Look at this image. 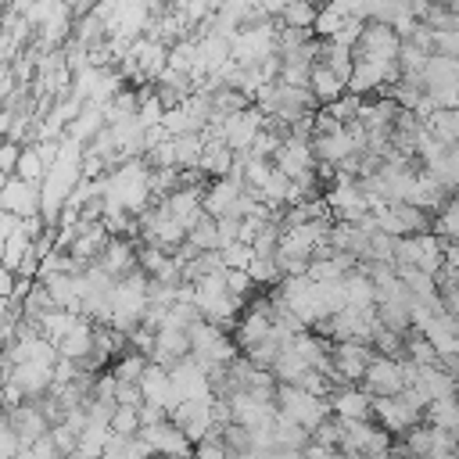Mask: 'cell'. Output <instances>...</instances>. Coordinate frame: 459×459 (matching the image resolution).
Here are the masks:
<instances>
[{
  "instance_id": "43",
  "label": "cell",
  "mask_w": 459,
  "mask_h": 459,
  "mask_svg": "<svg viewBox=\"0 0 459 459\" xmlns=\"http://www.w3.org/2000/svg\"><path fill=\"white\" fill-rule=\"evenodd\" d=\"M18 86V79H14V72H11V65H0V104L7 100V93Z\"/></svg>"
},
{
  "instance_id": "3",
  "label": "cell",
  "mask_w": 459,
  "mask_h": 459,
  "mask_svg": "<svg viewBox=\"0 0 459 459\" xmlns=\"http://www.w3.org/2000/svg\"><path fill=\"white\" fill-rule=\"evenodd\" d=\"M369 394H398L405 387V377H402V359H391V355H373L362 369V380H359Z\"/></svg>"
},
{
  "instance_id": "16",
  "label": "cell",
  "mask_w": 459,
  "mask_h": 459,
  "mask_svg": "<svg viewBox=\"0 0 459 459\" xmlns=\"http://www.w3.org/2000/svg\"><path fill=\"white\" fill-rule=\"evenodd\" d=\"M104 126H108V122H104V108L86 100V104H82V111L68 122V136H72V140H79V143L86 147V143H90Z\"/></svg>"
},
{
  "instance_id": "42",
  "label": "cell",
  "mask_w": 459,
  "mask_h": 459,
  "mask_svg": "<svg viewBox=\"0 0 459 459\" xmlns=\"http://www.w3.org/2000/svg\"><path fill=\"white\" fill-rule=\"evenodd\" d=\"M136 412H140V427L158 423V420H165V416H169V412H165L158 402H140V405H136Z\"/></svg>"
},
{
  "instance_id": "36",
  "label": "cell",
  "mask_w": 459,
  "mask_h": 459,
  "mask_svg": "<svg viewBox=\"0 0 459 459\" xmlns=\"http://www.w3.org/2000/svg\"><path fill=\"white\" fill-rule=\"evenodd\" d=\"M161 126H165L172 136H179V133H197L183 104H176V108H165V115H161Z\"/></svg>"
},
{
  "instance_id": "18",
  "label": "cell",
  "mask_w": 459,
  "mask_h": 459,
  "mask_svg": "<svg viewBox=\"0 0 459 459\" xmlns=\"http://www.w3.org/2000/svg\"><path fill=\"white\" fill-rule=\"evenodd\" d=\"M344 294H348V305H355V308H369V305H377L373 280H369V273H366L362 265H355V269L344 273Z\"/></svg>"
},
{
  "instance_id": "8",
  "label": "cell",
  "mask_w": 459,
  "mask_h": 459,
  "mask_svg": "<svg viewBox=\"0 0 459 459\" xmlns=\"http://www.w3.org/2000/svg\"><path fill=\"white\" fill-rule=\"evenodd\" d=\"M169 420L190 437V441H197L208 427H212V394H201V398H183L172 412H169Z\"/></svg>"
},
{
  "instance_id": "37",
  "label": "cell",
  "mask_w": 459,
  "mask_h": 459,
  "mask_svg": "<svg viewBox=\"0 0 459 459\" xmlns=\"http://www.w3.org/2000/svg\"><path fill=\"white\" fill-rule=\"evenodd\" d=\"M430 455H455V434L430 423Z\"/></svg>"
},
{
  "instance_id": "32",
  "label": "cell",
  "mask_w": 459,
  "mask_h": 459,
  "mask_svg": "<svg viewBox=\"0 0 459 459\" xmlns=\"http://www.w3.org/2000/svg\"><path fill=\"white\" fill-rule=\"evenodd\" d=\"M316 11H319V7H316L312 0H294V4H287V7H283L280 22H283V25H301V29H312Z\"/></svg>"
},
{
  "instance_id": "38",
  "label": "cell",
  "mask_w": 459,
  "mask_h": 459,
  "mask_svg": "<svg viewBox=\"0 0 459 459\" xmlns=\"http://www.w3.org/2000/svg\"><path fill=\"white\" fill-rule=\"evenodd\" d=\"M226 290H230V294H237V298H247V294L255 290V283H251L247 269H226Z\"/></svg>"
},
{
  "instance_id": "44",
  "label": "cell",
  "mask_w": 459,
  "mask_h": 459,
  "mask_svg": "<svg viewBox=\"0 0 459 459\" xmlns=\"http://www.w3.org/2000/svg\"><path fill=\"white\" fill-rule=\"evenodd\" d=\"M441 251H445V262L459 269V240H441Z\"/></svg>"
},
{
  "instance_id": "23",
  "label": "cell",
  "mask_w": 459,
  "mask_h": 459,
  "mask_svg": "<svg viewBox=\"0 0 459 459\" xmlns=\"http://www.w3.org/2000/svg\"><path fill=\"white\" fill-rule=\"evenodd\" d=\"M165 65L176 68V72H186V75H190L194 65H197V36H183V39H176V43L169 47Z\"/></svg>"
},
{
  "instance_id": "12",
  "label": "cell",
  "mask_w": 459,
  "mask_h": 459,
  "mask_svg": "<svg viewBox=\"0 0 459 459\" xmlns=\"http://www.w3.org/2000/svg\"><path fill=\"white\" fill-rule=\"evenodd\" d=\"M398 32L387 22H362V32L355 39V54H377V57H398Z\"/></svg>"
},
{
  "instance_id": "48",
  "label": "cell",
  "mask_w": 459,
  "mask_h": 459,
  "mask_svg": "<svg viewBox=\"0 0 459 459\" xmlns=\"http://www.w3.org/2000/svg\"><path fill=\"white\" fill-rule=\"evenodd\" d=\"M0 29H4V25H0Z\"/></svg>"
},
{
  "instance_id": "19",
  "label": "cell",
  "mask_w": 459,
  "mask_h": 459,
  "mask_svg": "<svg viewBox=\"0 0 459 459\" xmlns=\"http://www.w3.org/2000/svg\"><path fill=\"white\" fill-rule=\"evenodd\" d=\"M79 319V312H72V308H61V305H50L39 319H36V326H39V333L47 337V341H54V348H57V341L72 330V323Z\"/></svg>"
},
{
  "instance_id": "46",
  "label": "cell",
  "mask_w": 459,
  "mask_h": 459,
  "mask_svg": "<svg viewBox=\"0 0 459 459\" xmlns=\"http://www.w3.org/2000/svg\"><path fill=\"white\" fill-rule=\"evenodd\" d=\"M455 455H459V437H455Z\"/></svg>"
},
{
  "instance_id": "10",
  "label": "cell",
  "mask_w": 459,
  "mask_h": 459,
  "mask_svg": "<svg viewBox=\"0 0 459 459\" xmlns=\"http://www.w3.org/2000/svg\"><path fill=\"white\" fill-rule=\"evenodd\" d=\"M0 208L25 219V215H36L39 212V183H29L22 176H7L4 190H0Z\"/></svg>"
},
{
  "instance_id": "30",
  "label": "cell",
  "mask_w": 459,
  "mask_h": 459,
  "mask_svg": "<svg viewBox=\"0 0 459 459\" xmlns=\"http://www.w3.org/2000/svg\"><path fill=\"white\" fill-rule=\"evenodd\" d=\"M362 100H366V97H359V93L344 90L337 100H330V104H319V108H326V111H330L337 122H344V126H348V122H355V118H359V108H362Z\"/></svg>"
},
{
  "instance_id": "47",
  "label": "cell",
  "mask_w": 459,
  "mask_h": 459,
  "mask_svg": "<svg viewBox=\"0 0 459 459\" xmlns=\"http://www.w3.org/2000/svg\"><path fill=\"white\" fill-rule=\"evenodd\" d=\"M455 61H459V54H455Z\"/></svg>"
},
{
  "instance_id": "4",
  "label": "cell",
  "mask_w": 459,
  "mask_h": 459,
  "mask_svg": "<svg viewBox=\"0 0 459 459\" xmlns=\"http://www.w3.org/2000/svg\"><path fill=\"white\" fill-rule=\"evenodd\" d=\"M147 445H151V452H158V455H194V441L165 416V420H158V423H147V427H140L136 430Z\"/></svg>"
},
{
  "instance_id": "24",
  "label": "cell",
  "mask_w": 459,
  "mask_h": 459,
  "mask_svg": "<svg viewBox=\"0 0 459 459\" xmlns=\"http://www.w3.org/2000/svg\"><path fill=\"white\" fill-rule=\"evenodd\" d=\"M186 244H190L194 251H212V247H219V226H215V219H212L208 212L186 230Z\"/></svg>"
},
{
  "instance_id": "9",
  "label": "cell",
  "mask_w": 459,
  "mask_h": 459,
  "mask_svg": "<svg viewBox=\"0 0 459 459\" xmlns=\"http://www.w3.org/2000/svg\"><path fill=\"white\" fill-rule=\"evenodd\" d=\"M140 394H143V402H158L165 412H172V409L183 402L179 391H176L172 380H169V369L158 366V362H147V366H143V373H140Z\"/></svg>"
},
{
  "instance_id": "7",
  "label": "cell",
  "mask_w": 459,
  "mask_h": 459,
  "mask_svg": "<svg viewBox=\"0 0 459 459\" xmlns=\"http://www.w3.org/2000/svg\"><path fill=\"white\" fill-rule=\"evenodd\" d=\"M326 398H330V412L341 420H373V394L362 384H341Z\"/></svg>"
},
{
  "instance_id": "14",
  "label": "cell",
  "mask_w": 459,
  "mask_h": 459,
  "mask_svg": "<svg viewBox=\"0 0 459 459\" xmlns=\"http://www.w3.org/2000/svg\"><path fill=\"white\" fill-rule=\"evenodd\" d=\"M93 351V319H86V316H79L75 323H72V330L57 341V355H65V359H75V362H82L86 355Z\"/></svg>"
},
{
  "instance_id": "2",
  "label": "cell",
  "mask_w": 459,
  "mask_h": 459,
  "mask_svg": "<svg viewBox=\"0 0 459 459\" xmlns=\"http://www.w3.org/2000/svg\"><path fill=\"white\" fill-rule=\"evenodd\" d=\"M423 420V409L405 402L402 394H373V423H380L391 434H405L412 423Z\"/></svg>"
},
{
  "instance_id": "6",
  "label": "cell",
  "mask_w": 459,
  "mask_h": 459,
  "mask_svg": "<svg viewBox=\"0 0 459 459\" xmlns=\"http://www.w3.org/2000/svg\"><path fill=\"white\" fill-rule=\"evenodd\" d=\"M7 420H11V427H14V434H18V445L22 448H29L39 434H47L50 430V420L43 416V409H39V402L36 398H22L18 405H11L7 409ZM18 448V452H22Z\"/></svg>"
},
{
  "instance_id": "17",
  "label": "cell",
  "mask_w": 459,
  "mask_h": 459,
  "mask_svg": "<svg viewBox=\"0 0 459 459\" xmlns=\"http://www.w3.org/2000/svg\"><path fill=\"white\" fill-rule=\"evenodd\" d=\"M308 90L316 93L319 104H330V100H337L344 93V79H337L323 61H312V68H308Z\"/></svg>"
},
{
  "instance_id": "31",
  "label": "cell",
  "mask_w": 459,
  "mask_h": 459,
  "mask_svg": "<svg viewBox=\"0 0 459 459\" xmlns=\"http://www.w3.org/2000/svg\"><path fill=\"white\" fill-rule=\"evenodd\" d=\"M423 61H427V50H420L412 39H402V43H398V68H402V75L420 79Z\"/></svg>"
},
{
  "instance_id": "35",
  "label": "cell",
  "mask_w": 459,
  "mask_h": 459,
  "mask_svg": "<svg viewBox=\"0 0 459 459\" xmlns=\"http://www.w3.org/2000/svg\"><path fill=\"white\" fill-rule=\"evenodd\" d=\"M111 430H115V434H136V430H140V412H136V405H118V402H115Z\"/></svg>"
},
{
  "instance_id": "28",
  "label": "cell",
  "mask_w": 459,
  "mask_h": 459,
  "mask_svg": "<svg viewBox=\"0 0 459 459\" xmlns=\"http://www.w3.org/2000/svg\"><path fill=\"white\" fill-rule=\"evenodd\" d=\"M247 276H251L255 287H273V283H280V265H276L273 255H251Z\"/></svg>"
},
{
  "instance_id": "13",
  "label": "cell",
  "mask_w": 459,
  "mask_h": 459,
  "mask_svg": "<svg viewBox=\"0 0 459 459\" xmlns=\"http://www.w3.org/2000/svg\"><path fill=\"white\" fill-rule=\"evenodd\" d=\"M97 265L100 269H108L115 280L118 276H126L133 265H136V244L129 240V237H108V244H104V251L97 255Z\"/></svg>"
},
{
  "instance_id": "45",
  "label": "cell",
  "mask_w": 459,
  "mask_h": 459,
  "mask_svg": "<svg viewBox=\"0 0 459 459\" xmlns=\"http://www.w3.org/2000/svg\"><path fill=\"white\" fill-rule=\"evenodd\" d=\"M4 183H7V176H4V172H0V190H4Z\"/></svg>"
},
{
  "instance_id": "27",
  "label": "cell",
  "mask_w": 459,
  "mask_h": 459,
  "mask_svg": "<svg viewBox=\"0 0 459 459\" xmlns=\"http://www.w3.org/2000/svg\"><path fill=\"white\" fill-rule=\"evenodd\" d=\"M391 208L398 212L405 233H423V230H430V212H427V208H420V204H412V201H391Z\"/></svg>"
},
{
  "instance_id": "11",
  "label": "cell",
  "mask_w": 459,
  "mask_h": 459,
  "mask_svg": "<svg viewBox=\"0 0 459 459\" xmlns=\"http://www.w3.org/2000/svg\"><path fill=\"white\" fill-rule=\"evenodd\" d=\"M308 147H312L316 161H326V165H337V161L348 158L351 151H362L348 126H341V129H333V133H312V136H308Z\"/></svg>"
},
{
  "instance_id": "34",
  "label": "cell",
  "mask_w": 459,
  "mask_h": 459,
  "mask_svg": "<svg viewBox=\"0 0 459 459\" xmlns=\"http://www.w3.org/2000/svg\"><path fill=\"white\" fill-rule=\"evenodd\" d=\"M219 255H222V265L226 269H247V262H251V244H244V240H230L226 247H219Z\"/></svg>"
},
{
  "instance_id": "25",
  "label": "cell",
  "mask_w": 459,
  "mask_h": 459,
  "mask_svg": "<svg viewBox=\"0 0 459 459\" xmlns=\"http://www.w3.org/2000/svg\"><path fill=\"white\" fill-rule=\"evenodd\" d=\"M43 172H47V161L39 158L36 143H22L18 161H14V176H22V179H29V183H39V179H43Z\"/></svg>"
},
{
  "instance_id": "22",
  "label": "cell",
  "mask_w": 459,
  "mask_h": 459,
  "mask_svg": "<svg viewBox=\"0 0 459 459\" xmlns=\"http://www.w3.org/2000/svg\"><path fill=\"white\" fill-rule=\"evenodd\" d=\"M377 319H380V326H387L394 333H405L412 326L409 301H377Z\"/></svg>"
},
{
  "instance_id": "5",
  "label": "cell",
  "mask_w": 459,
  "mask_h": 459,
  "mask_svg": "<svg viewBox=\"0 0 459 459\" xmlns=\"http://www.w3.org/2000/svg\"><path fill=\"white\" fill-rule=\"evenodd\" d=\"M330 355H333V366L337 373L348 380V384H359L362 380V369L366 362L377 355L369 341H355V337H344V341H333L330 344Z\"/></svg>"
},
{
  "instance_id": "26",
  "label": "cell",
  "mask_w": 459,
  "mask_h": 459,
  "mask_svg": "<svg viewBox=\"0 0 459 459\" xmlns=\"http://www.w3.org/2000/svg\"><path fill=\"white\" fill-rule=\"evenodd\" d=\"M29 251H32V237H29V233L18 226V230H14V233L4 240V255H0V265H7V269L14 273Z\"/></svg>"
},
{
  "instance_id": "20",
  "label": "cell",
  "mask_w": 459,
  "mask_h": 459,
  "mask_svg": "<svg viewBox=\"0 0 459 459\" xmlns=\"http://www.w3.org/2000/svg\"><path fill=\"white\" fill-rule=\"evenodd\" d=\"M423 126L441 140V143H455L459 140V108H434L427 118H423Z\"/></svg>"
},
{
  "instance_id": "21",
  "label": "cell",
  "mask_w": 459,
  "mask_h": 459,
  "mask_svg": "<svg viewBox=\"0 0 459 459\" xmlns=\"http://www.w3.org/2000/svg\"><path fill=\"white\" fill-rule=\"evenodd\" d=\"M305 366H308V362L301 359V351H298L294 344H283V348L276 351V359H273V366H269V369H273V377H276V380L294 384V380H298V373H301Z\"/></svg>"
},
{
  "instance_id": "39",
  "label": "cell",
  "mask_w": 459,
  "mask_h": 459,
  "mask_svg": "<svg viewBox=\"0 0 459 459\" xmlns=\"http://www.w3.org/2000/svg\"><path fill=\"white\" fill-rule=\"evenodd\" d=\"M50 437H54V445H57V452L61 455H72L75 452V430L68 427V423H50Z\"/></svg>"
},
{
  "instance_id": "29",
  "label": "cell",
  "mask_w": 459,
  "mask_h": 459,
  "mask_svg": "<svg viewBox=\"0 0 459 459\" xmlns=\"http://www.w3.org/2000/svg\"><path fill=\"white\" fill-rule=\"evenodd\" d=\"M201 151H204V136L201 133H179L176 136V165L179 169H190L201 161Z\"/></svg>"
},
{
  "instance_id": "41",
  "label": "cell",
  "mask_w": 459,
  "mask_h": 459,
  "mask_svg": "<svg viewBox=\"0 0 459 459\" xmlns=\"http://www.w3.org/2000/svg\"><path fill=\"white\" fill-rule=\"evenodd\" d=\"M115 402H118V405H140V402H143L140 384H136V380H118V387H115Z\"/></svg>"
},
{
  "instance_id": "33",
  "label": "cell",
  "mask_w": 459,
  "mask_h": 459,
  "mask_svg": "<svg viewBox=\"0 0 459 459\" xmlns=\"http://www.w3.org/2000/svg\"><path fill=\"white\" fill-rule=\"evenodd\" d=\"M222 441H226V452L233 455H247L251 452V434H247V427L244 423H237V420H230L226 427H222Z\"/></svg>"
},
{
  "instance_id": "40",
  "label": "cell",
  "mask_w": 459,
  "mask_h": 459,
  "mask_svg": "<svg viewBox=\"0 0 459 459\" xmlns=\"http://www.w3.org/2000/svg\"><path fill=\"white\" fill-rule=\"evenodd\" d=\"M434 54H459V29H434Z\"/></svg>"
},
{
  "instance_id": "1",
  "label": "cell",
  "mask_w": 459,
  "mask_h": 459,
  "mask_svg": "<svg viewBox=\"0 0 459 459\" xmlns=\"http://www.w3.org/2000/svg\"><path fill=\"white\" fill-rule=\"evenodd\" d=\"M276 412H283V416H290L294 423H301V427H316L323 416H330V398L326 394H312V391H305V387H298V384H287V380H276Z\"/></svg>"
},
{
  "instance_id": "15",
  "label": "cell",
  "mask_w": 459,
  "mask_h": 459,
  "mask_svg": "<svg viewBox=\"0 0 459 459\" xmlns=\"http://www.w3.org/2000/svg\"><path fill=\"white\" fill-rule=\"evenodd\" d=\"M416 387L427 394V402L448 398V394H455V373H448L441 362H427V366H420V373H416Z\"/></svg>"
}]
</instances>
